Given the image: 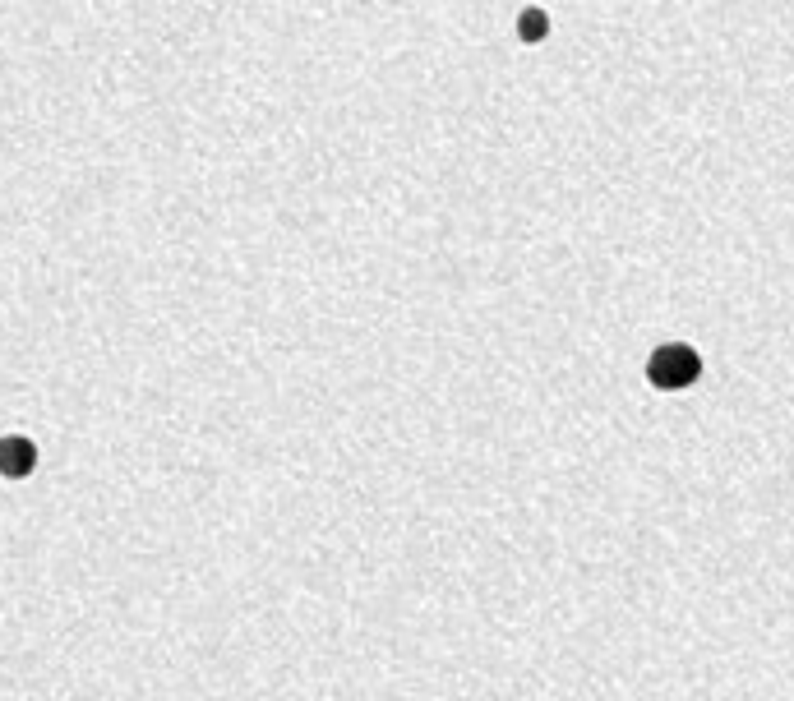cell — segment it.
Returning <instances> with one entry per match:
<instances>
[{
	"label": "cell",
	"mask_w": 794,
	"mask_h": 701,
	"mask_svg": "<svg viewBox=\"0 0 794 701\" xmlns=\"http://www.w3.org/2000/svg\"><path fill=\"white\" fill-rule=\"evenodd\" d=\"M702 379V351L688 342H661L647 356V383L656 393H684Z\"/></svg>",
	"instance_id": "6da1fadb"
},
{
	"label": "cell",
	"mask_w": 794,
	"mask_h": 701,
	"mask_svg": "<svg viewBox=\"0 0 794 701\" xmlns=\"http://www.w3.org/2000/svg\"><path fill=\"white\" fill-rule=\"evenodd\" d=\"M518 37L527 42V47L545 42V37H550V14H545L541 5H527V10L518 14Z\"/></svg>",
	"instance_id": "3957f363"
},
{
	"label": "cell",
	"mask_w": 794,
	"mask_h": 701,
	"mask_svg": "<svg viewBox=\"0 0 794 701\" xmlns=\"http://www.w3.org/2000/svg\"><path fill=\"white\" fill-rule=\"evenodd\" d=\"M37 471V443L28 434H5L0 439V476L5 480H28Z\"/></svg>",
	"instance_id": "7a4b0ae2"
}]
</instances>
